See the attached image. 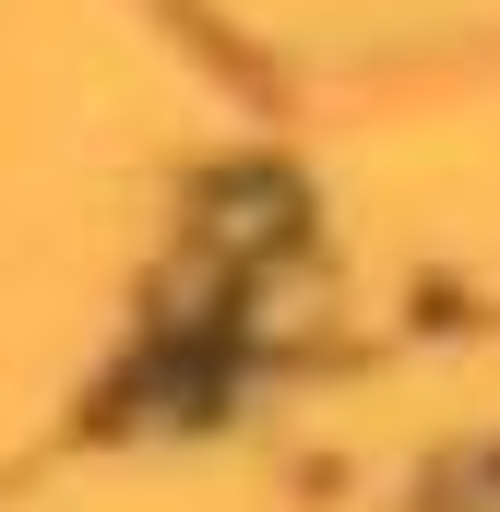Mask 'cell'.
I'll return each instance as SVG.
<instances>
[{"label":"cell","mask_w":500,"mask_h":512,"mask_svg":"<svg viewBox=\"0 0 500 512\" xmlns=\"http://www.w3.org/2000/svg\"><path fill=\"white\" fill-rule=\"evenodd\" d=\"M286 239H298V191L286 179H215V251L262 262V251H286Z\"/></svg>","instance_id":"6da1fadb"}]
</instances>
